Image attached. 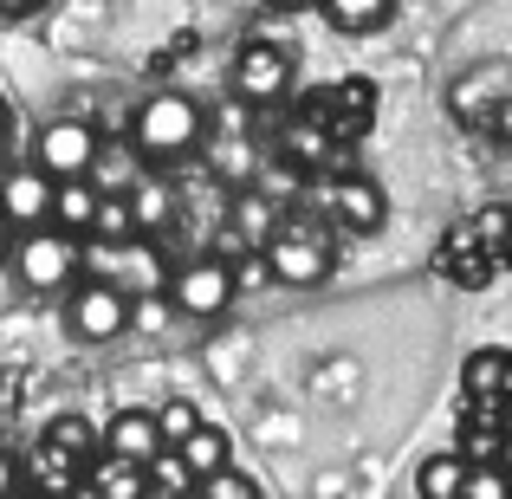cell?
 Listing matches in <instances>:
<instances>
[{
	"instance_id": "36",
	"label": "cell",
	"mask_w": 512,
	"mask_h": 499,
	"mask_svg": "<svg viewBox=\"0 0 512 499\" xmlns=\"http://www.w3.org/2000/svg\"><path fill=\"white\" fill-rule=\"evenodd\" d=\"M500 260H512V234H506V247H500Z\"/></svg>"
},
{
	"instance_id": "21",
	"label": "cell",
	"mask_w": 512,
	"mask_h": 499,
	"mask_svg": "<svg viewBox=\"0 0 512 499\" xmlns=\"http://www.w3.org/2000/svg\"><path fill=\"white\" fill-rule=\"evenodd\" d=\"M91 240H98V247H124V240H137V214H130V195H98V214H91Z\"/></svg>"
},
{
	"instance_id": "11",
	"label": "cell",
	"mask_w": 512,
	"mask_h": 499,
	"mask_svg": "<svg viewBox=\"0 0 512 499\" xmlns=\"http://www.w3.org/2000/svg\"><path fill=\"white\" fill-rule=\"evenodd\" d=\"M331 208H338V221L350 234H376V227H383V188L363 182V175H344V182L331 188Z\"/></svg>"
},
{
	"instance_id": "16",
	"label": "cell",
	"mask_w": 512,
	"mask_h": 499,
	"mask_svg": "<svg viewBox=\"0 0 512 499\" xmlns=\"http://www.w3.org/2000/svg\"><path fill=\"white\" fill-rule=\"evenodd\" d=\"M175 454H182V467L195 480H208V474H221V467H227V435L214 422H201V428H188V435L175 441Z\"/></svg>"
},
{
	"instance_id": "15",
	"label": "cell",
	"mask_w": 512,
	"mask_h": 499,
	"mask_svg": "<svg viewBox=\"0 0 512 499\" xmlns=\"http://www.w3.org/2000/svg\"><path fill=\"white\" fill-rule=\"evenodd\" d=\"M117 253H124V266H117V273H124V286L130 292H137V299H150V292H169V273H163V253H156L150 247V240H124V247H117Z\"/></svg>"
},
{
	"instance_id": "30",
	"label": "cell",
	"mask_w": 512,
	"mask_h": 499,
	"mask_svg": "<svg viewBox=\"0 0 512 499\" xmlns=\"http://www.w3.org/2000/svg\"><path fill=\"white\" fill-rule=\"evenodd\" d=\"M0 499H20V461L0 448Z\"/></svg>"
},
{
	"instance_id": "23",
	"label": "cell",
	"mask_w": 512,
	"mask_h": 499,
	"mask_svg": "<svg viewBox=\"0 0 512 499\" xmlns=\"http://www.w3.org/2000/svg\"><path fill=\"white\" fill-rule=\"evenodd\" d=\"M461 499H512V474H506V461H467Z\"/></svg>"
},
{
	"instance_id": "19",
	"label": "cell",
	"mask_w": 512,
	"mask_h": 499,
	"mask_svg": "<svg viewBox=\"0 0 512 499\" xmlns=\"http://www.w3.org/2000/svg\"><path fill=\"white\" fill-rule=\"evenodd\" d=\"M461 480H467V454H428L422 474H415V493L422 499H461Z\"/></svg>"
},
{
	"instance_id": "34",
	"label": "cell",
	"mask_w": 512,
	"mask_h": 499,
	"mask_svg": "<svg viewBox=\"0 0 512 499\" xmlns=\"http://www.w3.org/2000/svg\"><path fill=\"white\" fill-rule=\"evenodd\" d=\"M0 253H7V214H0Z\"/></svg>"
},
{
	"instance_id": "14",
	"label": "cell",
	"mask_w": 512,
	"mask_h": 499,
	"mask_svg": "<svg viewBox=\"0 0 512 499\" xmlns=\"http://www.w3.org/2000/svg\"><path fill=\"white\" fill-rule=\"evenodd\" d=\"M91 214H98V188H91V175L52 182V227H65V234H91Z\"/></svg>"
},
{
	"instance_id": "13",
	"label": "cell",
	"mask_w": 512,
	"mask_h": 499,
	"mask_svg": "<svg viewBox=\"0 0 512 499\" xmlns=\"http://www.w3.org/2000/svg\"><path fill=\"white\" fill-rule=\"evenodd\" d=\"M85 487H91V499H150V467L117 461V454H98L91 474H85Z\"/></svg>"
},
{
	"instance_id": "6",
	"label": "cell",
	"mask_w": 512,
	"mask_h": 499,
	"mask_svg": "<svg viewBox=\"0 0 512 499\" xmlns=\"http://www.w3.org/2000/svg\"><path fill=\"white\" fill-rule=\"evenodd\" d=\"M266 266H273L279 286H318L331 273V247L318 234H299V227H279L266 240Z\"/></svg>"
},
{
	"instance_id": "20",
	"label": "cell",
	"mask_w": 512,
	"mask_h": 499,
	"mask_svg": "<svg viewBox=\"0 0 512 499\" xmlns=\"http://www.w3.org/2000/svg\"><path fill=\"white\" fill-rule=\"evenodd\" d=\"M389 7H396V0H318V13H325L338 33H376V26L389 20Z\"/></svg>"
},
{
	"instance_id": "35",
	"label": "cell",
	"mask_w": 512,
	"mask_h": 499,
	"mask_svg": "<svg viewBox=\"0 0 512 499\" xmlns=\"http://www.w3.org/2000/svg\"><path fill=\"white\" fill-rule=\"evenodd\" d=\"M500 214H506V234H512V201H506V208H500Z\"/></svg>"
},
{
	"instance_id": "37",
	"label": "cell",
	"mask_w": 512,
	"mask_h": 499,
	"mask_svg": "<svg viewBox=\"0 0 512 499\" xmlns=\"http://www.w3.org/2000/svg\"><path fill=\"white\" fill-rule=\"evenodd\" d=\"M0 137H7V111H0Z\"/></svg>"
},
{
	"instance_id": "32",
	"label": "cell",
	"mask_w": 512,
	"mask_h": 499,
	"mask_svg": "<svg viewBox=\"0 0 512 499\" xmlns=\"http://www.w3.org/2000/svg\"><path fill=\"white\" fill-rule=\"evenodd\" d=\"M500 396H506V409H512V357H506V389H500Z\"/></svg>"
},
{
	"instance_id": "22",
	"label": "cell",
	"mask_w": 512,
	"mask_h": 499,
	"mask_svg": "<svg viewBox=\"0 0 512 499\" xmlns=\"http://www.w3.org/2000/svg\"><path fill=\"white\" fill-rule=\"evenodd\" d=\"M46 441H52V448H65L72 461H85V467H91V461L104 454V435H98V428L85 422V415H59V422L46 428Z\"/></svg>"
},
{
	"instance_id": "29",
	"label": "cell",
	"mask_w": 512,
	"mask_h": 499,
	"mask_svg": "<svg viewBox=\"0 0 512 499\" xmlns=\"http://www.w3.org/2000/svg\"><path fill=\"white\" fill-rule=\"evenodd\" d=\"M266 214H273V208H266L260 195H247V201H240V234H260V227H266Z\"/></svg>"
},
{
	"instance_id": "27",
	"label": "cell",
	"mask_w": 512,
	"mask_h": 499,
	"mask_svg": "<svg viewBox=\"0 0 512 499\" xmlns=\"http://www.w3.org/2000/svg\"><path fill=\"white\" fill-rule=\"evenodd\" d=\"M156 428H163V448H175L188 428H201V409L195 402H163V409H156Z\"/></svg>"
},
{
	"instance_id": "24",
	"label": "cell",
	"mask_w": 512,
	"mask_h": 499,
	"mask_svg": "<svg viewBox=\"0 0 512 499\" xmlns=\"http://www.w3.org/2000/svg\"><path fill=\"white\" fill-rule=\"evenodd\" d=\"M286 150L299 156V163H331V130H325V117H305V124H292L286 130Z\"/></svg>"
},
{
	"instance_id": "18",
	"label": "cell",
	"mask_w": 512,
	"mask_h": 499,
	"mask_svg": "<svg viewBox=\"0 0 512 499\" xmlns=\"http://www.w3.org/2000/svg\"><path fill=\"white\" fill-rule=\"evenodd\" d=\"M461 389H467V402H506L500 396V389H506V350H474Z\"/></svg>"
},
{
	"instance_id": "1",
	"label": "cell",
	"mask_w": 512,
	"mask_h": 499,
	"mask_svg": "<svg viewBox=\"0 0 512 499\" xmlns=\"http://www.w3.org/2000/svg\"><path fill=\"white\" fill-rule=\"evenodd\" d=\"M201 137H208V111H201L195 98H182V91H156V98H143L137 117H130V143H137L150 163H175V156H188Z\"/></svg>"
},
{
	"instance_id": "5",
	"label": "cell",
	"mask_w": 512,
	"mask_h": 499,
	"mask_svg": "<svg viewBox=\"0 0 512 499\" xmlns=\"http://www.w3.org/2000/svg\"><path fill=\"white\" fill-rule=\"evenodd\" d=\"M91 156H98V130H91L85 117H52V124L39 130V143H33V163L46 169L52 182H72V175H85Z\"/></svg>"
},
{
	"instance_id": "31",
	"label": "cell",
	"mask_w": 512,
	"mask_h": 499,
	"mask_svg": "<svg viewBox=\"0 0 512 499\" xmlns=\"http://www.w3.org/2000/svg\"><path fill=\"white\" fill-rule=\"evenodd\" d=\"M0 13H7V20H26V13H39V0H0Z\"/></svg>"
},
{
	"instance_id": "2",
	"label": "cell",
	"mask_w": 512,
	"mask_h": 499,
	"mask_svg": "<svg viewBox=\"0 0 512 499\" xmlns=\"http://www.w3.org/2000/svg\"><path fill=\"white\" fill-rule=\"evenodd\" d=\"M13 273L26 292H65L78 279V234L65 227H20V247H13Z\"/></svg>"
},
{
	"instance_id": "7",
	"label": "cell",
	"mask_w": 512,
	"mask_h": 499,
	"mask_svg": "<svg viewBox=\"0 0 512 499\" xmlns=\"http://www.w3.org/2000/svg\"><path fill=\"white\" fill-rule=\"evenodd\" d=\"M286 85H292V59L273 39H247L240 59H234V91L253 98V104H266V98H286Z\"/></svg>"
},
{
	"instance_id": "3",
	"label": "cell",
	"mask_w": 512,
	"mask_h": 499,
	"mask_svg": "<svg viewBox=\"0 0 512 499\" xmlns=\"http://www.w3.org/2000/svg\"><path fill=\"white\" fill-rule=\"evenodd\" d=\"M65 331L78 344H111V337L130 331V299L111 286V279H91V286H65Z\"/></svg>"
},
{
	"instance_id": "25",
	"label": "cell",
	"mask_w": 512,
	"mask_h": 499,
	"mask_svg": "<svg viewBox=\"0 0 512 499\" xmlns=\"http://www.w3.org/2000/svg\"><path fill=\"white\" fill-rule=\"evenodd\" d=\"M331 98L350 111L344 130H363V124H370V104H376V85H370V78H338V91H331Z\"/></svg>"
},
{
	"instance_id": "9",
	"label": "cell",
	"mask_w": 512,
	"mask_h": 499,
	"mask_svg": "<svg viewBox=\"0 0 512 499\" xmlns=\"http://www.w3.org/2000/svg\"><path fill=\"white\" fill-rule=\"evenodd\" d=\"M104 454L150 467L156 454H163V428H156V409H124V415H111V422H104Z\"/></svg>"
},
{
	"instance_id": "17",
	"label": "cell",
	"mask_w": 512,
	"mask_h": 499,
	"mask_svg": "<svg viewBox=\"0 0 512 499\" xmlns=\"http://www.w3.org/2000/svg\"><path fill=\"white\" fill-rule=\"evenodd\" d=\"M130 214H137V234H156V227L175 214V195H169L163 175H150V169L137 175V188H130Z\"/></svg>"
},
{
	"instance_id": "8",
	"label": "cell",
	"mask_w": 512,
	"mask_h": 499,
	"mask_svg": "<svg viewBox=\"0 0 512 499\" xmlns=\"http://www.w3.org/2000/svg\"><path fill=\"white\" fill-rule=\"evenodd\" d=\"M0 214L7 227H46L52 221V175L39 163H20L0 175Z\"/></svg>"
},
{
	"instance_id": "28",
	"label": "cell",
	"mask_w": 512,
	"mask_h": 499,
	"mask_svg": "<svg viewBox=\"0 0 512 499\" xmlns=\"http://www.w3.org/2000/svg\"><path fill=\"white\" fill-rule=\"evenodd\" d=\"M201 499H260V487L247 474H234V467H221V474L201 480Z\"/></svg>"
},
{
	"instance_id": "12",
	"label": "cell",
	"mask_w": 512,
	"mask_h": 499,
	"mask_svg": "<svg viewBox=\"0 0 512 499\" xmlns=\"http://www.w3.org/2000/svg\"><path fill=\"white\" fill-rule=\"evenodd\" d=\"M85 175H91L98 195H130L137 175H143V150H137V143H98V156H91Z\"/></svg>"
},
{
	"instance_id": "4",
	"label": "cell",
	"mask_w": 512,
	"mask_h": 499,
	"mask_svg": "<svg viewBox=\"0 0 512 499\" xmlns=\"http://www.w3.org/2000/svg\"><path fill=\"white\" fill-rule=\"evenodd\" d=\"M234 266L227 260H188L169 273V305L182 318H221L227 305H234Z\"/></svg>"
},
{
	"instance_id": "33",
	"label": "cell",
	"mask_w": 512,
	"mask_h": 499,
	"mask_svg": "<svg viewBox=\"0 0 512 499\" xmlns=\"http://www.w3.org/2000/svg\"><path fill=\"white\" fill-rule=\"evenodd\" d=\"M266 7H305V0H266Z\"/></svg>"
},
{
	"instance_id": "26",
	"label": "cell",
	"mask_w": 512,
	"mask_h": 499,
	"mask_svg": "<svg viewBox=\"0 0 512 499\" xmlns=\"http://www.w3.org/2000/svg\"><path fill=\"white\" fill-rule=\"evenodd\" d=\"M150 487H163V493H195V474L182 467V454H175V448H163V454L150 461Z\"/></svg>"
},
{
	"instance_id": "10",
	"label": "cell",
	"mask_w": 512,
	"mask_h": 499,
	"mask_svg": "<svg viewBox=\"0 0 512 499\" xmlns=\"http://www.w3.org/2000/svg\"><path fill=\"white\" fill-rule=\"evenodd\" d=\"M26 467H33L39 499H78V493H85V461H72V454L52 448V441H39Z\"/></svg>"
}]
</instances>
